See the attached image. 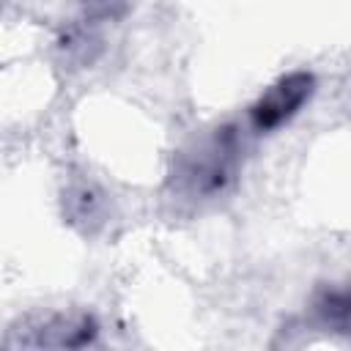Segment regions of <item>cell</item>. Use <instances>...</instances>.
I'll return each instance as SVG.
<instances>
[{"mask_svg": "<svg viewBox=\"0 0 351 351\" xmlns=\"http://www.w3.org/2000/svg\"><path fill=\"white\" fill-rule=\"evenodd\" d=\"M310 96V77L307 74H293L285 77L280 85H274L255 107H252V123L255 129H274L282 121H288L302 101Z\"/></svg>", "mask_w": 351, "mask_h": 351, "instance_id": "obj_1", "label": "cell"}]
</instances>
